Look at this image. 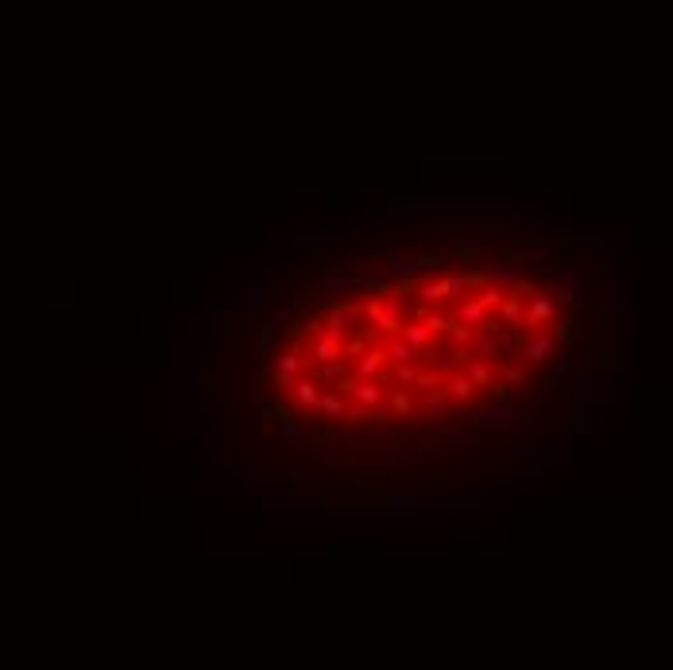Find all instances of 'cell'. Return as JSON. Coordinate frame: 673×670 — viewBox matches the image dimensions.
Masks as SVG:
<instances>
[{
    "label": "cell",
    "mask_w": 673,
    "mask_h": 670,
    "mask_svg": "<svg viewBox=\"0 0 673 670\" xmlns=\"http://www.w3.org/2000/svg\"><path fill=\"white\" fill-rule=\"evenodd\" d=\"M460 318H469V322H480V318H484V303H480V298H476V303H469L465 310H460Z\"/></svg>",
    "instance_id": "8992f818"
},
{
    "label": "cell",
    "mask_w": 673,
    "mask_h": 670,
    "mask_svg": "<svg viewBox=\"0 0 673 670\" xmlns=\"http://www.w3.org/2000/svg\"><path fill=\"white\" fill-rule=\"evenodd\" d=\"M549 314H554V303H549V298H538V303H534V310H530V318H527V325L546 322Z\"/></svg>",
    "instance_id": "3957f363"
},
{
    "label": "cell",
    "mask_w": 673,
    "mask_h": 670,
    "mask_svg": "<svg viewBox=\"0 0 673 670\" xmlns=\"http://www.w3.org/2000/svg\"><path fill=\"white\" fill-rule=\"evenodd\" d=\"M318 403H322V411H325V414H341V411H344V407H341V399H333V395H325V399H318Z\"/></svg>",
    "instance_id": "30bf717a"
},
{
    "label": "cell",
    "mask_w": 673,
    "mask_h": 670,
    "mask_svg": "<svg viewBox=\"0 0 673 670\" xmlns=\"http://www.w3.org/2000/svg\"><path fill=\"white\" fill-rule=\"evenodd\" d=\"M337 356H341V345H337L333 337H322L318 349H313V361H318V365H329V361H337Z\"/></svg>",
    "instance_id": "7a4b0ae2"
},
{
    "label": "cell",
    "mask_w": 673,
    "mask_h": 670,
    "mask_svg": "<svg viewBox=\"0 0 673 670\" xmlns=\"http://www.w3.org/2000/svg\"><path fill=\"white\" fill-rule=\"evenodd\" d=\"M549 349H554V341H549L546 334H534L527 345H523V356H527V361H546Z\"/></svg>",
    "instance_id": "6da1fadb"
},
{
    "label": "cell",
    "mask_w": 673,
    "mask_h": 670,
    "mask_svg": "<svg viewBox=\"0 0 673 670\" xmlns=\"http://www.w3.org/2000/svg\"><path fill=\"white\" fill-rule=\"evenodd\" d=\"M294 387H298V399H302V403H318V392H313L310 380H302V384H294Z\"/></svg>",
    "instance_id": "52a82bcc"
},
{
    "label": "cell",
    "mask_w": 673,
    "mask_h": 670,
    "mask_svg": "<svg viewBox=\"0 0 673 670\" xmlns=\"http://www.w3.org/2000/svg\"><path fill=\"white\" fill-rule=\"evenodd\" d=\"M488 376H491V368L484 365V361H472V380H480V384H488Z\"/></svg>",
    "instance_id": "9c48e42d"
},
{
    "label": "cell",
    "mask_w": 673,
    "mask_h": 670,
    "mask_svg": "<svg viewBox=\"0 0 673 670\" xmlns=\"http://www.w3.org/2000/svg\"><path fill=\"white\" fill-rule=\"evenodd\" d=\"M356 395H360L364 403H380V392H375V387H371V384H364V387H356Z\"/></svg>",
    "instance_id": "8fae6325"
},
{
    "label": "cell",
    "mask_w": 673,
    "mask_h": 670,
    "mask_svg": "<svg viewBox=\"0 0 673 670\" xmlns=\"http://www.w3.org/2000/svg\"><path fill=\"white\" fill-rule=\"evenodd\" d=\"M426 337H429V329H418V325H410V329H407L410 345H426Z\"/></svg>",
    "instance_id": "ba28073f"
},
{
    "label": "cell",
    "mask_w": 673,
    "mask_h": 670,
    "mask_svg": "<svg viewBox=\"0 0 673 670\" xmlns=\"http://www.w3.org/2000/svg\"><path fill=\"white\" fill-rule=\"evenodd\" d=\"M503 322H511V325H518V322H523V310H518V298H507V303H503Z\"/></svg>",
    "instance_id": "277c9868"
},
{
    "label": "cell",
    "mask_w": 673,
    "mask_h": 670,
    "mask_svg": "<svg viewBox=\"0 0 673 670\" xmlns=\"http://www.w3.org/2000/svg\"><path fill=\"white\" fill-rule=\"evenodd\" d=\"M469 395H472V380H457V384H453V399H457V403H465Z\"/></svg>",
    "instance_id": "5b68a950"
}]
</instances>
